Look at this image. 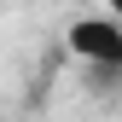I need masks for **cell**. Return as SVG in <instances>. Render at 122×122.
<instances>
[{
	"label": "cell",
	"mask_w": 122,
	"mask_h": 122,
	"mask_svg": "<svg viewBox=\"0 0 122 122\" xmlns=\"http://www.w3.org/2000/svg\"><path fill=\"white\" fill-rule=\"evenodd\" d=\"M99 6H105V12H111V18H122V0H99Z\"/></svg>",
	"instance_id": "obj_2"
},
{
	"label": "cell",
	"mask_w": 122,
	"mask_h": 122,
	"mask_svg": "<svg viewBox=\"0 0 122 122\" xmlns=\"http://www.w3.org/2000/svg\"><path fill=\"white\" fill-rule=\"evenodd\" d=\"M64 47L81 58L87 70H105V76H122V18L111 12H87L64 29Z\"/></svg>",
	"instance_id": "obj_1"
}]
</instances>
